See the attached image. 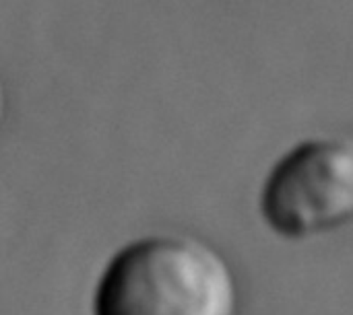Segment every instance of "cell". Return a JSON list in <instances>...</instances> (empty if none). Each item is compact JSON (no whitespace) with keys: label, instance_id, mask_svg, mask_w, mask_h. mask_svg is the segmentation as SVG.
Segmentation results:
<instances>
[{"label":"cell","instance_id":"cell-2","mask_svg":"<svg viewBox=\"0 0 353 315\" xmlns=\"http://www.w3.org/2000/svg\"><path fill=\"white\" fill-rule=\"evenodd\" d=\"M259 206L267 227L290 241L353 225V136L308 138L290 149L269 171Z\"/></svg>","mask_w":353,"mask_h":315},{"label":"cell","instance_id":"cell-1","mask_svg":"<svg viewBox=\"0 0 353 315\" xmlns=\"http://www.w3.org/2000/svg\"><path fill=\"white\" fill-rule=\"evenodd\" d=\"M238 287L225 258L190 235H151L103 268L93 315H236Z\"/></svg>","mask_w":353,"mask_h":315}]
</instances>
